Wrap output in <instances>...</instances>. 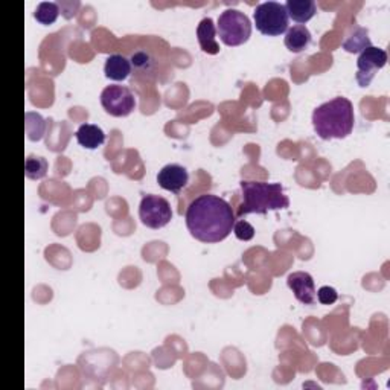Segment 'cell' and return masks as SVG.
<instances>
[{
	"label": "cell",
	"mask_w": 390,
	"mask_h": 390,
	"mask_svg": "<svg viewBox=\"0 0 390 390\" xmlns=\"http://www.w3.org/2000/svg\"><path fill=\"white\" fill-rule=\"evenodd\" d=\"M189 182V174L186 168L177 164H171L162 168L157 174V183L165 191L178 194Z\"/></svg>",
	"instance_id": "cell-10"
},
{
	"label": "cell",
	"mask_w": 390,
	"mask_h": 390,
	"mask_svg": "<svg viewBox=\"0 0 390 390\" xmlns=\"http://www.w3.org/2000/svg\"><path fill=\"white\" fill-rule=\"evenodd\" d=\"M104 72H106V77L109 80L126 81L131 73V61L127 59V56L113 54L106 60Z\"/></svg>",
	"instance_id": "cell-12"
},
{
	"label": "cell",
	"mask_w": 390,
	"mask_h": 390,
	"mask_svg": "<svg viewBox=\"0 0 390 390\" xmlns=\"http://www.w3.org/2000/svg\"><path fill=\"white\" fill-rule=\"evenodd\" d=\"M354 106L348 98L337 97L312 111V126L323 140L345 139L354 130Z\"/></svg>",
	"instance_id": "cell-2"
},
{
	"label": "cell",
	"mask_w": 390,
	"mask_h": 390,
	"mask_svg": "<svg viewBox=\"0 0 390 390\" xmlns=\"http://www.w3.org/2000/svg\"><path fill=\"white\" fill-rule=\"evenodd\" d=\"M285 8H287L288 17L298 23H307L317 13L314 0H288Z\"/></svg>",
	"instance_id": "cell-14"
},
{
	"label": "cell",
	"mask_w": 390,
	"mask_h": 390,
	"mask_svg": "<svg viewBox=\"0 0 390 390\" xmlns=\"http://www.w3.org/2000/svg\"><path fill=\"white\" fill-rule=\"evenodd\" d=\"M387 63V52L379 49V47L375 46H369L366 49L360 54L357 66H358V72H357V83L360 84V87H367V85L372 83L375 73L383 69Z\"/></svg>",
	"instance_id": "cell-8"
},
{
	"label": "cell",
	"mask_w": 390,
	"mask_h": 390,
	"mask_svg": "<svg viewBox=\"0 0 390 390\" xmlns=\"http://www.w3.org/2000/svg\"><path fill=\"white\" fill-rule=\"evenodd\" d=\"M235 221L232 206L212 194L198 195L186 211L188 231L195 240L206 244L224 241L233 231Z\"/></svg>",
	"instance_id": "cell-1"
},
{
	"label": "cell",
	"mask_w": 390,
	"mask_h": 390,
	"mask_svg": "<svg viewBox=\"0 0 390 390\" xmlns=\"http://www.w3.org/2000/svg\"><path fill=\"white\" fill-rule=\"evenodd\" d=\"M101 104L109 115L115 118H126L136 109V98L126 85L113 84L102 90Z\"/></svg>",
	"instance_id": "cell-6"
},
{
	"label": "cell",
	"mask_w": 390,
	"mask_h": 390,
	"mask_svg": "<svg viewBox=\"0 0 390 390\" xmlns=\"http://www.w3.org/2000/svg\"><path fill=\"white\" fill-rule=\"evenodd\" d=\"M233 232H235V235H236L238 240H241V241H250L252 238L255 236V227H253L250 223H247V221H244V220H241V221H235Z\"/></svg>",
	"instance_id": "cell-19"
},
{
	"label": "cell",
	"mask_w": 390,
	"mask_h": 390,
	"mask_svg": "<svg viewBox=\"0 0 390 390\" xmlns=\"http://www.w3.org/2000/svg\"><path fill=\"white\" fill-rule=\"evenodd\" d=\"M131 64L135 66L136 69H150V66L153 64V60L147 52H138L131 56Z\"/></svg>",
	"instance_id": "cell-21"
},
{
	"label": "cell",
	"mask_w": 390,
	"mask_h": 390,
	"mask_svg": "<svg viewBox=\"0 0 390 390\" xmlns=\"http://www.w3.org/2000/svg\"><path fill=\"white\" fill-rule=\"evenodd\" d=\"M60 16V5L55 2H42L37 6L34 17L42 25H52Z\"/></svg>",
	"instance_id": "cell-17"
},
{
	"label": "cell",
	"mask_w": 390,
	"mask_h": 390,
	"mask_svg": "<svg viewBox=\"0 0 390 390\" xmlns=\"http://www.w3.org/2000/svg\"><path fill=\"white\" fill-rule=\"evenodd\" d=\"M217 31L220 34V39L226 46H240L244 44L252 35V23L240 9L229 8L221 13L218 18Z\"/></svg>",
	"instance_id": "cell-4"
},
{
	"label": "cell",
	"mask_w": 390,
	"mask_h": 390,
	"mask_svg": "<svg viewBox=\"0 0 390 390\" xmlns=\"http://www.w3.org/2000/svg\"><path fill=\"white\" fill-rule=\"evenodd\" d=\"M78 144L87 150H97L106 142V133L95 123H83L77 130Z\"/></svg>",
	"instance_id": "cell-13"
},
{
	"label": "cell",
	"mask_w": 390,
	"mask_h": 390,
	"mask_svg": "<svg viewBox=\"0 0 390 390\" xmlns=\"http://www.w3.org/2000/svg\"><path fill=\"white\" fill-rule=\"evenodd\" d=\"M47 173V160L40 156H30L25 162V174L31 180H40Z\"/></svg>",
	"instance_id": "cell-18"
},
{
	"label": "cell",
	"mask_w": 390,
	"mask_h": 390,
	"mask_svg": "<svg viewBox=\"0 0 390 390\" xmlns=\"http://www.w3.org/2000/svg\"><path fill=\"white\" fill-rule=\"evenodd\" d=\"M311 43V32L305 25H296L290 28L285 35V46L290 52L299 54L305 51Z\"/></svg>",
	"instance_id": "cell-15"
},
{
	"label": "cell",
	"mask_w": 390,
	"mask_h": 390,
	"mask_svg": "<svg viewBox=\"0 0 390 390\" xmlns=\"http://www.w3.org/2000/svg\"><path fill=\"white\" fill-rule=\"evenodd\" d=\"M241 193L243 205L238 211V217L247 214L265 215L269 211H279L290 206V200L284 193L281 183H264V182H247L243 180Z\"/></svg>",
	"instance_id": "cell-3"
},
{
	"label": "cell",
	"mask_w": 390,
	"mask_h": 390,
	"mask_svg": "<svg viewBox=\"0 0 390 390\" xmlns=\"http://www.w3.org/2000/svg\"><path fill=\"white\" fill-rule=\"evenodd\" d=\"M217 28L214 25V20L211 17L203 18L197 26V39L200 43L202 51L209 55H217L220 52V46L217 43Z\"/></svg>",
	"instance_id": "cell-11"
},
{
	"label": "cell",
	"mask_w": 390,
	"mask_h": 390,
	"mask_svg": "<svg viewBox=\"0 0 390 390\" xmlns=\"http://www.w3.org/2000/svg\"><path fill=\"white\" fill-rule=\"evenodd\" d=\"M139 217L150 229H162L173 220V211L166 198L159 195H145L139 207Z\"/></svg>",
	"instance_id": "cell-7"
},
{
	"label": "cell",
	"mask_w": 390,
	"mask_h": 390,
	"mask_svg": "<svg viewBox=\"0 0 390 390\" xmlns=\"http://www.w3.org/2000/svg\"><path fill=\"white\" fill-rule=\"evenodd\" d=\"M369 46H372L369 39V31L366 28H360V26L343 42V49L349 54L363 52Z\"/></svg>",
	"instance_id": "cell-16"
},
{
	"label": "cell",
	"mask_w": 390,
	"mask_h": 390,
	"mask_svg": "<svg viewBox=\"0 0 390 390\" xmlns=\"http://www.w3.org/2000/svg\"><path fill=\"white\" fill-rule=\"evenodd\" d=\"M255 25L261 34L276 37L288 31L287 8L278 2L260 4L255 9Z\"/></svg>",
	"instance_id": "cell-5"
},
{
	"label": "cell",
	"mask_w": 390,
	"mask_h": 390,
	"mask_svg": "<svg viewBox=\"0 0 390 390\" xmlns=\"http://www.w3.org/2000/svg\"><path fill=\"white\" fill-rule=\"evenodd\" d=\"M316 296H317V300L322 303V305H332V303H334L339 299V293H337L336 288L325 285V287H322L317 291Z\"/></svg>",
	"instance_id": "cell-20"
},
{
	"label": "cell",
	"mask_w": 390,
	"mask_h": 390,
	"mask_svg": "<svg viewBox=\"0 0 390 390\" xmlns=\"http://www.w3.org/2000/svg\"><path fill=\"white\" fill-rule=\"evenodd\" d=\"M290 290L303 305H314L316 303V285L312 276L307 272L291 273L287 279Z\"/></svg>",
	"instance_id": "cell-9"
}]
</instances>
